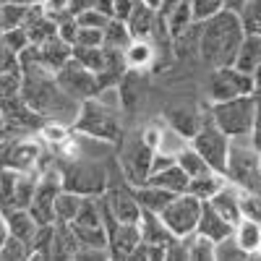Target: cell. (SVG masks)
<instances>
[{
    "label": "cell",
    "mask_w": 261,
    "mask_h": 261,
    "mask_svg": "<svg viewBox=\"0 0 261 261\" xmlns=\"http://www.w3.org/2000/svg\"><path fill=\"white\" fill-rule=\"evenodd\" d=\"M232 227H235L232 222H227L225 217L217 212L212 204L204 201L201 217H199V225H196V232L204 235V238H209L212 243H220V241H225V238L232 235Z\"/></svg>",
    "instance_id": "5bb4252c"
},
{
    "label": "cell",
    "mask_w": 261,
    "mask_h": 261,
    "mask_svg": "<svg viewBox=\"0 0 261 261\" xmlns=\"http://www.w3.org/2000/svg\"><path fill=\"white\" fill-rule=\"evenodd\" d=\"M55 81L63 86L65 94H71L73 99L84 102V99H92L97 97L99 92V79L97 73H92L89 68H84V65L71 55L68 63H63L60 68L55 71Z\"/></svg>",
    "instance_id": "8fae6325"
},
{
    "label": "cell",
    "mask_w": 261,
    "mask_h": 261,
    "mask_svg": "<svg viewBox=\"0 0 261 261\" xmlns=\"http://www.w3.org/2000/svg\"><path fill=\"white\" fill-rule=\"evenodd\" d=\"M94 8L113 18V0H94Z\"/></svg>",
    "instance_id": "f5cc1de1"
},
{
    "label": "cell",
    "mask_w": 261,
    "mask_h": 261,
    "mask_svg": "<svg viewBox=\"0 0 261 261\" xmlns=\"http://www.w3.org/2000/svg\"><path fill=\"white\" fill-rule=\"evenodd\" d=\"M123 55L130 71H149L157 63V50L151 39H130V45L123 50Z\"/></svg>",
    "instance_id": "7402d4cb"
},
{
    "label": "cell",
    "mask_w": 261,
    "mask_h": 261,
    "mask_svg": "<svg viewBox=\"0 0 261 261\" xmlns=\"http://www.w3.org/2000/svg\"><path fill=\"white\" fill-rule=\"evenodd\" d=\"M3 39H6V47L11 50V53H24L32 42H29V34H27V29L24 27H16V29H3Z\"/></svg>",
    "instance_id": "7bdbcfd3"
},
{
    "label": "cell",
    "mask_w": 261,
    "mask_h": 261,
    "mask_svg": "<svg viewBox=\"0 0 261 261\" xmlns=\"http://www.w3.org/2000/svg\"><path fill=\"white\" fill-rule=\"evenodd\" d=\"M232 238H235V243L241 246L248 256H256L258 253V246H261V222L243 217L241 222H235Z\"/></svg>",
    "instance_id": "d4e9b609"
},
{
    "label": "cell",
    "mask_w": 261,
    "mask_h": 261,
    "mask_svg": "<svg viewBox=\"0 0 261 261\" xmlns=\"http://www.w3.org/2000/svg\"><path fill=\"white\" fill-rule=\"evenodd\" d=\"M144 3H146V6H151V8L157 11V6H160V0H144Z\"/></svg>",
    "instance_id": "680465c9"
},
{
    "label": "cell",
    "mask_w": 261,
    "mask_h": 261,
    "mask_svg": "<svg viewBox=\"0 0 261 261\" xmlns=\"http://www.w3.org/2000/svg\"><path fill=\"white\" fill-rule=\"evenodd\" d=\"M63 188L79 196H102L110 183V167L92 157H71L58 160Z\"/></svg>",
    "instance_id": "7a4b0ae2"
},
{
    "label": "cell",
    "mask_w": 261,
    "mask_h": 261,
    "mask_svg": "<svg viewBox=\"0 0 261 261\" xmlns=\"http://www.w3.org/2000/svg\"><path fill=\"white\" fill-rule=\"evenodd\" d=\"M246 37L243 18L232 8H222L206 21H199V60L209 68L232 65Z\"/></svg>",
    "instance_id": "6da1fadb"
},
{
    "label": "cell",
    "mask_w": 261,
    "mask_h": 261,
    "mask_svg": "<svg viewBox=\"0 0 261 261\" xmlns=\"http://www.w3.org/2000/svg\"><path fill=\"white\" fill-rule=\"evenodd\" d=\"M214 258L217 261H243V258H248V253L238 246L235 238L230 235V238H225V241L214 243Z\"/></svg>",
    "instance_id": "ab89813d"
},
{
    "label": "cell",
    "mask_w": 261,
    "mask_h": 261,
    "mask_svg": "<svg viewBox=\"0 0 261 261\" xmlns=\"http://www.w3.org/2000/svg\"><path fill=\"white\" fill-rule=\"evenodd\" d=\"M81 201H84V196L63 188L55 196V222H71L73 217L79 214V209H81Z\"/></svg>",
    "instance_id": "1f68e13d"
},
{
    "label": "cell",
    "mask_w": 261,
    "mask_h": 261,
    "mask_svg": "<svg viewBox=\"0 0 261 261\" xmlns=\"http://www.w3.org/2000/svg\"><path fill=\"white\" fill-rule=\"evenodd\" d=\"M3 3H16V6H32L34 0H3Z\"/></svg>",
    "instance_id": "11a10c76"
},
{
    "label": "cell",
    "mask_w": 261,
    "mask_h": 261,
    "mask_svg": "<svg viewBox=\"0 0 261 261\" xmlns=\"http://www.w3.org/2000/svg\"><path fill=\"white\" fill-rule=\"evenodd\" d=\"M172 196H175V193H170V191H165L160 186H151V183H144V186L136 188V199H139L144 212H157L160 214L172 201Z\"/></svg>",
    "instance_id": "83f0119b"
},
{
    "label": "cell",
    "mask_w": 261,
    "mask_h": 261,
    "mask_svg": "<svg viewBox=\"0 0 261 261\" xmlns=\"http://www.w3.org/2000/svg\"><path fill=\"white\" fill-rule=\"evenodd\" d=\"M16 258H29V246L21 243L18 238L8 235L3 248H0V261H16Z\"/></svg>",
    "instance_id": "f6af8a7d"
},
{
    "label": "cell",
    "mask_w": 261,
    "mask_h": 261,
    "mask_svg": "<svg viewBox=\"0 0 261 261\" xmlns=\"http://www.w3.org/2000/svg\"><path fill=\"white\" fill-rule=\"evenodd\" d=\"M0 107H3V113H6V125H11L16 130H24V134H39V128L45 125V118H42L37 110H32L21 94L0 102Z\"/></svg>",
    "instance_id": "4fadbf2b"
},
{
    "label": "cell",
    "mask_w": 261,
    "mask_h": 261,
    "mask_svg": "<svg viewBox=\"0 0 261 261\" xmlns=\"http://www.w3.org/2000/svg\"><path fill=\"white\" fill-rule=\"evenodd\" d=\"M201 206H204V201L186 191V193L172 196V201L160 212V217L175 238H186V235L196 232V225H199V217H201Z\"/></svg>",
    "instance_id": "30bf717a"
},
{
    "label": "cell",
    "mask_w": 261,
    "mask_h": 261,
    "mask_svg": "<svg viewBox=\"0 0 261 261\" xmlns=\"http://www.w3.org/2000/svg\"><path fill=\"white\" fill-rule=\"evenodd\" d=\"M37 47H39V58H42V63H45V68H50L53 73L60 68L63 63H68L71 55H73V45L65 42L63 37H58V34H53L50 39H45Z\"/></svg>",
    "instance_id": "44dd1931"
},
{
    "label": "cell",
    "mask_w": 261,
    "mask_h": 261,
    "mask_svg": "<svg viewBox=\"0 0 261 261\" xmlns=\"http://www.w3.org/2000/svg\"><path fill=\"white\" fill-rule=\"evenodd\" d=\"M73 58L84 65V68H89L92 73H102L105 68V47H79L73 45Z\"/></svg>",
    "instance_id": "e575fe53"
},
{
    "label": "cell",
    "mask_w": 261,
    "mask_h": 261,
    "mask_svg": "<svg viewBox=\"0 0 261 261\" xmlns=\"http://www.w3.org/2000/svg\"><path fill=\"white\" fill-rule=\"evenodd\" d=\"M206 113L217 123V128H222L230 139H241V136H248L251 128H253L256 97L243 94V97L225 99V102H209Z\"/></svg>",
    "instance_id": "5b68a950"
},
{
    "label": "cell",
    "mask_w": 261,
    "mask_h": 261,
    "mask_svg": "<svg viewBox=\"0 0 261 261\" xmlns=\"http://www.w3.org/2000/svg\"><path fill=\"white\" fill-rule=\"evenodd\" d=\"M130 258H139V261H162V258H165V248L141 241V243L134 248V253L128 256V261H130Z\"/></svg>",
    "instance_id": "bcb514c9"
},
{
    "label": "cell",
    "mask_w": 261,
    "mask_h": 261,
    "mask_svg": "<svg viewBox=\"0 0 261 261\" xmlns=\"http://www.w3.org/2000/svg\"><path fill=\"white\" fill-rule=\"evenodd\" d=\"M13 68H18V55L6 47L3 29H0V71H13Z\"/></svg>",
    "instance_id": "c3c4849f"
},
{
    "label": "cell",
    "mask_w": 261,
    "mask_h": 261,
    "mask_svg": "<svg viewBox=\"0 0 261 261\" xmlns=\"http://www.w3.org/2000/svg\"><path fill=\"white\" fill-rule=\"evenodd\" d=\"M256 256H261V246H258V253H256Z\"/></svg>",
    "instance_id": "6125c7cd"
},
{
    "label": "cell",
    "mask_w": 261,
    "mask_h": 261,
    "mask_svg": "<svg viewBox=\"0 0 261 261\" xmlns=\"http://www.w3.org/2000/svg\"><path fill=\"white\" fill-rule=\"evenodd\" d=\"M253 149L261 154V105H256V118H253V128H251V134H248Z\"/></svg>",
    "instance_id": "f907efd6"
},
{
    "label": "cell",
    "mask_w": 261,
    "mask_h": 261,
    "mask_svg": "<svg viewBox=\"0 0 261 261\" xmlns=\"http://www.w3.org/2000/svg\"><path fill=\"white\" fill-rule=\"evenodd\" d=\"M151 160H154V149L144 141L139 128L130 134H123V139L118 141V167L125 183H130L134 188L149 183Z\"/></svg>",
    "instance_id": "3957f363"
},
{
    "label": "cell",
    "mask_w": 261,
    "mask_h": 261,
    "mask_svg": "<svg viewBox=\"0 0 261 261\" xmlns=\"http://www.w3.org/2000/svg\"><path fill=\"white\" fill-rule=\"evenodd\" d=\"M76 24H79V27H86V29H105L107 24H110V16H105L102 11H97V8L92 6V8L76 13Z\"/></svg>",
    "instance_id": "ee69618b"
},
{
    "label": "cell",
    "mask_w": 261,
    "mask_h": 261,
    "mask_svg": "<svg viewBox=\"0 0 261 261\" xmlns=\"http://www.w3.org/2000/svg\"><path fill=\"white\" fill-rule=\"evenodd\" d=\"M81 248H105L107 251V225L102 217L99 196H84L81 209L68 222Z\"/></svg>",
    "instance_id": "52a82bcc"
},
{
    "label": "cell",
    "mask_w": 261,
    "mask_h": 261,
    "mask_svg": "<svg viewBox=\"0 0 261 261\" xmlns=\"http://www.w3.org/2000/svg\"><path fill=\"white\" fill-rule=\"evenodd\" d=\"M183 246H186V253L191 261H212L214 258V243L209 238L199 235V232H191L183 238Z\"/></svg>",
    "instance_id": "d6a6232c"
},
{
    "label": "cell",
    "mask_w": 261,
    "mask_h": 261,
    "mask_svg": "<svg viewBox=\"0 0 261 261\" xmlns=\"http://www.w3.org/2000/svg\"><path fill=\"white\" fill-rule=\"evenodd\" d=\"M6 128V113H3V107H0V130Z\"/></svg>",
    "instance_id": "9f6ffc18"
},
{
    "label": "cell",
    "mask_w": 261,
    "mask_h": 261,
    "mask_svg": "<svg viewBox=\"0 0 261 261\" xmlns=\"http://www.w3.org/2000/svg\"><path fill=\"white\" fill-rule=\"evenodd\" d=\"M149 183H151V186H160V188H165V191H170V193H186L191 178L183 172V167H180L178 162H172V165H167V167H162V170H157V172H151Z\"/></svg>",
    "instance_id": "603a6c76"
},
{
    "label": "cell",
    "mask_w": 261,
    "mask_h": 261,
    "mask_svg": "<svg viewBox=\"0 0 261 261\" xmlns=\"http://www.w3.org/2000/svg\"><path fill=\"white\" fill-rule=\"evenodd\" d=\"M139 232H141V241L154 243V246H162V248H167L172 241H175V235L167 230V225L162 222V217H160L157 212H144V209H141Z\"/></svg>",
    "instance_id": "d6986e66"
},
{
    "label": "cell",
    "mask_w": 261,
    "mask_h": 261,
    "mask_svg": "<svg viewBox=\"0 0 261 261\" xmlns=\"http://www.w3.org/2000/svg\"><path fill=\"white\" fill-rule=\"evenodd\" d=\"M175 162L183 167V172H186V175L188 178H196V175H204V172H209L212 167H209V162L199 154V151H196L191 144L180 151V154L175 157Z\"/></svg>",
    "instance_id": "836d02e7"
},
{
    "label": "cell",
    "mask_w": 261,
    "mask_h": 261,
    "mask_svg": "<svg viewBox=\"0 0 261 261\" xmlns=\"http://www.w3.org/2000/svg\"><path fill=\"white\" fill-rule=\"evenodd\" d=\"M0 16H3V0H0Z\"/></svg>",
    "instance_id": "91938a15"
},
{
    "label": "cell",
    "mask_w": 261,
    "mask_h": 261,
    "mask_svg": "<svg viewBox=\"0 0 261 261\" xmlns=\"http://www.w3.org/2000/svg\"><path fill=\"white\" fill-rule=\"evenodd\" d=\"M125 27L134 39H151V34L157 29V11L151 6H146L144 0H136L134 11L125 18Z\"/></svg>",
    "instance_id": "2e32d148"
},
{
    "label": "cell",
    "mask_w": 261,
    "mask_h": 261,
    "mask_svg": "<svg viewBox=\"0 0 261 261\" xmlns=\"http://www.w3.org/2000/svg\"><path fill=\"white\" fill-rule=\"evenodd\" d=\"M130 32L125 27V21H118V18H110V24L102 29V47L107 50H125L130 45Z\"/></svg>",
    "instance_id": "4dcf8cb0"
},
{
    "label": "cell",
    "mask_w": 261,
    "mask_h": 261,
    "mask_svg": "<svg viewBox=\"0 0 261 261\" xmlns=\"http://www.w3.org/2000/svg\"><path fill=\"white\" fill-rule=\"evenodd\" d=\"M102 199H105L107 209L113 212V217L118 222H134V225H139L141 204L136 199V188L130 183H125V178L107 183V191L102 193Z\"/></svg>",
    "instance_id": "7c38bea8"
},
{
    "label": "cell",
    "mask_w": 261,
    "mask_h": 261,
    "mask_svg": "<svg viewBox=\"0 0 261 261\" xmlns=\"http://www.w3.org/2000/svg\"><path fill=\"white\" fill-rule=\"evenodd\" d=\"M178 3H180V0H160V6H157V16H160V18H167V16H170V11L175 8Z\"/></svg>",
    "instance_id": "816d5d0a"
},
{
    "label": "cell",
    "mask_w": 261,
    "mask_h": 261,
    "mask_svg": "<svg viewBox=\"0 0 261 261\" xmlns=\"http://www.w3.org/2000/svg\"><path fill=\"white\" fill-rule=\"evenodd\" d=\"M76 134H84V136H94V139H102V141H110V144H118L123 139V125H120V118H118V110H110L105 107L99 99H84L81 107H79V115L71 125Z\"/></svg>",
    "instance_id": "277c9868"
},
{
    "label": "cell",
    "mask_w": 261,
    "mask_h": 261,
    "mask_svg": "<svg viewBox=\"0 0 261 261\" xmlns=\"http://www.w3.org/2000/svg\"><path fill=\"white\" fill-rule=\"evenodd\" d=\"M256 92V81L251 73L238 71L235 65H220L212 68L209 79H206V99L209 102H225V99H235L243 94H253Z\"/></svg>",
    "instance_id": "ba28073f"
},
{
    "label": "cell",
    "mask_w": 261,
    "mask_h": 261,
    "mask_svg": "<svg viewBox=\"0 0 261 261\" xmlns=\"http://www.w3.org/2000/svg\"><path fill=\"white\" fill-rule=\"evenodd\" d=\"M165 24H167V34L175 39L180 37L183 32H188L196 21H193V8H191V0H180V3L170 11V16L165 18Z\"/></svg>",
    "instance_id": "f1b7e54d"
},
{
    "label": "cell",
    "mask_w": 261,
    "mask_h": 261,
    "mask_svg": "<svg viewBox=\"0 0 261 261\" xmlns=\"http://www.w3.org/2000/svg\"><path fill=\"white\" fill-rule=\"evenodd\" d=\"M253 97H256V105H261V86H256V92H253Z\"/></svg>",
    "instance_id": "6f0895ef"
},
{
    "label": "cell",
    "mask_w": 261,
    "mask_h": 261,
    "mask_svg": "<svg viewBox=\"0 0 261 261\" xmlns=\"http://www.w3.org/2000/svg\"><path fill=\"white\" fill-rule=\"evenodd\" d=\"M206 113V110H204ZM204 113L196 110V107L191 105H178V107H170L167 115H165V123H170L175 130H180V134L191 141V136L199 130L201 120H204Z\"/></svg>",
    "instance_id": "ffe728a7"
},
{
    "label": "cell",
    "mask_w": 261,
    "mask_h": 261,
    "mask_svg": "<svg viewBox=\"0 0 261 261\" xmlns=\"http://www.w3.org/2000/svg\"><path fill=\"white\" fill-rule=\"evenodd\" d=\"M73 45H79V47H99L102 45V29L79 27L76 29V37H73Z\"/></svg>",
    "instance_id": "7dc6e473"
},
{
    "label": "cell",
    "mask_w": 261,
    "mask_h": 261,
    "mask_svg": "<svg viewBox=\"0 0 261 261\" xmlns=\"http://www.w3.org/2000/svg\"><path fill=\"white\" fill-rule=\"evenodd\" d=\"M24 29H27V34H29L32 45H42L45 39H50L53 34H58V24L47 16L45 6H39V3H32V6H29Z\"/></svg>",
    "instance_id": "9a60e30c"
},
{
    "label": "cell",
    "mask_w": 261,
    "mask_h": 261,
    "mask_svg": "<svg viewBox=\"0 0 261 261\" xmlns=\"http://www.w3.org/2000/svg\"><path fill=\"white\" fill-rule=\"evenodd\" d=\"M34 3H39V6H42V3H45V0H34Z\"/></svg>",
    "instance_id": "94428289"
},
{
    "label": "cell",
    "mask_w": 261,
    "mask_h": 261,
    "mask_svg": "<svg viewBox=\"0 0 261 261\" xmlns=\"http://www.w3.org/2000/svg\"><path fill=\"white\" fill-rule=\"evenodd\" d=\"M27 13H29V6L3 3V16H0V29H16V27H24Z\"/></svg>",
    "instance_id": "f35d334b"
},
{
    "label": "cell",
    "mask_w": 261,
    "mask_h": 261,
    "mask_svg": "<svg viewBox=\"0 0 261 261\" xmlns=\"http://www.w3.org/2000/svg\"><path fill=\"white\" fill-rule=\"evenodd\" d=\"M191 8H193V21H206L222 8H227V0H191Z\"/></svg>",
    "instance_id": "b9f144b4"
},
{
    "label": "cell",
    "mask_w": 261,
    "mask_h": 261,
    "mask_svg": "<svg viewBox=\"0 0 261 261\" xmlns=\"http://www.w3.org/2000/svg\"><path fill=\"white\" fill-rule=\"evenodd\" d=\"M191 146L209 162L212 170L225 172L227 151H230V136L222 128H217V123L209 118V113H204V120H201L199 130L191 136Z\"/></svg>",
    "instance_id": "9c48e42d"
},
{
    "label": "cell",
    "mask_w": 261,
    "mask_h": 261,
    "mask_svg": "<svg viewBox=\"0 0 261 261\" xmlns=\"http://www.w3.org/2000/svg\"><path fill=\"white\" fill-rule=\"evenodd\" d=\"M29 258H53V225H42L34 243L29 248Z\"/></svg>",
    "instance_id": "8d00e7d4"
},
{
    "label": "cell",
    "mask_w": 261,
    "mask_h": 261,
    "mask_svg": "<svg viewBox=\"0 0 261 261\" xmlns=\"http://www.w3.org/2000/svg\"><path fill=\"white\" fill-rule=\"evenodd\" d=\"M258 60H261V37L246 32V37H243V42H241V50H238L232 65H235L238 71H243V73H251V76H253Z\"/></svg>",
    "instance_id": "484cf974"
},
{
    "label": "cell",
    "mask_w": 261,
    "mask_h": 261,
    "mask_svg": "<svg viewBox=\"0 0 261 261\" xmlns=\"http://www.w3.org/2000/svg\"><path fill=\"white\" fill-rule=\"evenodd\" d=\"M225 183H227L225 172L209 170V172H204V175H196V178H191V183H188V193H193L196 199H201V201H209L212 196H214L217 191H220Z\"/></svg>",
    "instance_id": "4316f807"
},
{
    "label": "cell",
    "mask_w": 261,
    "mask_h": 261,
    "mask_svg": "<svg viewBox=\"0 0 261 261\" xmlns=\"http://www.w3.org/2000/svg\"><path fill=\"white\" fill-rule=\"evenodd\" d=\"M241 212H243V217H248V220L261 222V193L258 191L241 188Z\"/></svg>",
    "instance_id": "60d3db41"
},
{
    "label": "cell",
    "mask_w": 261,
    "mask_h": 261,
    "mask_svg": "<svg viewBox=\"0 0 261 261\" xmlns=\"http://www.w3.org/2000/svg\"><path fill=\"white\" fill-rule=\"evenodd\" d=\"M3 217H6V225H8V235L18 238L21 243H27L32 248V243H34V238H37L42 225L29 214V209H11Z\"/></svg>",
    "instance_id": "ac0fdd59"
},
{
    "label": "cell",
    "mask_w": 261,
    "mask_h": 261,
    "mask_svg": "<svg viewBox=\"0 0 261 261\" xmlns=\"http://www.w3.org/2000/svg\"><path fill=\"white\" fill-rule=\"evenodd\" d=\"M188 144H191V141L180 134V130L172 128L170 123H162V125H160V139H157V151H160V154L178 157Z\"/></svg>",
    "instance_id": "f546056e"
},
{
    "label": "cell",
    "mask_w": 261,
    "mask_h": 261,
    "mask_svg": "<svg viewBox=\"0 0 261 261\" xmlns=\"http://www.w3.org/2000/svg\"><path fill=\"white\" fill-rule=\"evenodd\" d=\"M206 204H212V206L220 212L227 222H232V225L243 220V212H241V188H238L235 183H230V180H227L220 191H217Z\"/></svg>",
    "instance_id": "e0dca14e"
},
{
    "label": "cell",
    "mask_w": 261,
    "mask_h": 261,
    "mask_svg": "<svg viewBox=\"0 0 261 261\" xmlns=\"http://www.w3.org/2000/svg\"><path fill=\"white\" fill-rule=\"evenodd\" d=\"M6 238H8V225H6V217H3V212H0V248H3Z\"/></svg>",
    "instance_id": "db71d44e"
},
{
    "label": "cell",
    "mask_w": 261,
    "mask_h": 261,
    "mask_svg": "<svg viewBox=\"0 0 261 261\" xmlns=\"http://www.w3.org/2000/svg\"><path fill=\"white\" fill-rule=\"evenodd\" d=\"M21 86H24V76H21V68L0 71V102H6V99L21 94Z\"/></svg>",
    "instance_id": "74e56055"
},
{
    "label": "cell",
    "mask_w": 261,
    "mask_h": 261,
    "mask_svg": "<svg viewBox=\"0 0 261 261\" xmlns=\"http://www.w3.org/2000/svg\"><path fill=\"white\" fill-rule=\"evenodd\" d=\"M225 178L238 188H261V154L253 149L248 136L230 139V151L225 162Z\"/></svg>",
    "instance_id": "8992f818"
},
{
    "label": "cell",
    "mask_w": 261,
    "mask_h": 261,
    "mask_svg": "<svg viewBox=\"0 0 261 261\" xmlns=\"http://www.w3.org/2000/svg\"><path fill=\"white\" fill-rule=\"evenodd\" d=\"M81 243L68 222H53V258H76Z\"/></svg>",
    "instance_id": "cb8c5ba5"
},
{
    "label": "cell",
    "mask_w": 261,
    "mask_h": 261,
    "mask_svg": "<svg viewBox=\"0 0 261 261\" xmlns=\"http://www.w3.org/2000/svg\"><path fill=\"white\" fill-rule=\"evenodd\" d=\"M134 6H136V0H113V18L125 21L128 13L134 11Z\"/></svg>",
    "instance_id": "681fc988"
},
{
    "label": "cell",
    "mask_w": 261,
    "mask_h": 261,
    "mask_svg": "<svg viewBox=\"0 0 261 261\" xmlns=\"http://www.w3.org/2000/svg\"><path fill=\"white\" fill-rule=\"evenodd\" d=\"M238 13L243 18L246 32L261 37V0H246V3L238 8Z\"/></svg>",
    "instance_id": "d590c367"
}]
</instances>
